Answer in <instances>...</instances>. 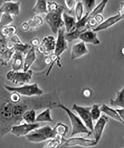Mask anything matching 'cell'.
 <instances>
[{"mask_svg":"<svg viewBox=\"0 0 124 148\" xmlns=\"http://www.w3.org/2000/svg\"><path fill=\"white\" fill-rule=\"evenodd\" d=\"M57 136L54 129L48 125L34 130L26 136V138L29 142L36 143L55 138Z\"/></svg>","mask_w":124,"mask_h":148,"instance_id":"6da1fadb","label":"cell"},{"mask_svg":"<svg viewBox=\"0 0 124 148\" xmlns=\"http://www.w3.org/2000/svg\"><path fill=\"white\" fill-rule=\"evenodd\" d=\"M55 108H60L63 110L68 115L70 120L72 126V132L71 134L72 136L75 135L82 133L86 134L88 136H89L92 134V132L88 130V129L84 125L81 119L66 107L65 106L60 103H59Z\"/></svg>","mask_w":124,"mask_h":148,"instance_id":"7a4b0ae2","label":"cell"},{"mask_svg":"<svg viewBox=\"0 0 124 148\" xmlns=\"http://www.w3.org/2000/svg\"><path fill=\"white\" fill-rule=\"evenodd\" d=\"M64 10V7L60 5L57 9L49 11L46 14L45 20L54 34H57L59 30L64 26L63 18Z\"/></svg>","mask_w":124,"mask_h":148,"instance_id":"3957f363","label":"cell"},{"mask_svg":"<svg viewBox=\"0 0 124 148\" xmlns=\"http://www.w3.org/2000/svg\"><path fill=\"white\" fill-rule=\"evenodd\" d=\"M4 88L9 92H17L21 95L28 97L35 96H41L43 93V90L39 88L37 83L31 84H25L18 87L5 85Z\"/></svg>","mask_w":124,"mask_h":148,"instance_id":"277c9868","label":"cell"},{"mask_svg":"<svg viewBox=\"0 0 124 148\" xmlns=\"http://www.w3.org/2000/svg\"><path fill=\"white\" fill-rule=\"evenodd\" d=\"M32 71L29 70L27 72L11 71L8 72L6 77L8 80L16 84L23 86L28 84L32 79Z\"/></svg>","mask_w":124,"mask_h":148,"instance_id":"5b68a950","label":"cell"},{"mask_svg":"<svg viewBox=\"0 0 124 148\" xmlns=\"http://www.w3.org/2000/svg\"><path fill=\"white\" fill-rule=\"evenodd\" d=\"M91 108L92 106L83 107L76 104H74L72 107V109L78 114L84 125L93 133L94 125L91 114Z\"/></svg>","mask_w":124,"mask_h":148,"instance_id":"8992f818","label":"cell"},{"mask_svg":"<svg viewBox=\"0 0 124 148\" xmlns=\"http://www.w3.org/2000/svg\"><path fill=\"white\" fill-rule=\"evenodd\" d=\"M56 40L52 35L45 37L41 43L37 48L40 54L48 56L54 54L55 48Z\"/></svg>","mask_w":124,"mask_h":148,"instance_id":"52a82bcc","label":"cell"},{"mask_svg":"<svg viewBox=\"0 0 124 148\" xmlns=\"http://www.w3.org/2000/svg\"><path fill=\"white\" fill-rule=\"evenodd\" d=\"M65 33L64 26L60 29L57 33V39L54 55L59 59L61 55L68 48L67 42L66 40L65 34Z\"/></svg>","mask_w":124,"mask_h":148,"instance_id":"ba28073f","label":"cell"},{"mask_svg":"<svg viewBox=\"0 0 124 148\" xmlns=\"http://www.w3.org/2000/svg\"><path fill=\"white\" fill-rule=\"evenodd\" d=\"M39 126V124L38 123L33 124L24 123L22 125H14L12 127L10 130V132L16 136L21 137L27 135L33 130L38 129Z\"/></svg>","mask_w":124,"mask_h":148,"instance_id":"9c48e42d","label":"cell"},{"mask_svg":"<svg viewBox=\"0 0 124 148\" xmlns=\"http://www.w3.org/2000/svg\"><path fill=\"white\" fill-rule=\"evenodd\" d=\"M20 12V2L12 1H3L0 7V15L7 14L10 15L18 16Z\"/></svg>","mask_w":124,"mask_h":148,"instance_id":"30bf717a","label":"cell"},{"mask_svg":"<svg viewBox=\"0 0 124 148\" xmlns=\"http://www.w3.org/2000/svg\"><path fill=\"white\" fill-rule=\"evenodd\" d=\"M64 144L67 147L79 146L85 147H91L97 145L94 139H88L83 137H72L66 139Z\"/></svg>","mask_w":124,"mask_h":148,"instance_id":"8fae6325","label":"cell"},{"mask_svg":"<svg viewBox=\"0 0 124 148\" xmlns=\"http://www.w3.org/2000/svg\"><path fill=\"white\" fill-rule=\"evenodd\" d=\"M109 119L105 115L101 116L94 126L93 133L94 136V140L97 145L102 136L104 129Z\"/></svg>","mask_w":124,"mask_h":148,"instance_id":"7c38bea8","label":"cell"},{"mask_svg":"<svg viewBox=\"0 0 124 148\" xmlns=\"http://www.w3.org/2000/svg\"><path fill=\"white\" fill-rule=\"evenodd\" d=\"M89 52L85 43L81 41L74 44L71 49L70 59L75 60L87 55Z\"/></svg>","mask_w":124,"mask_h":148,"instance_id":"4fadbf2b","label":"cell"},{"mask_svg":"<svg viewBox=\"0 0 124 148\" xmlns=\"http://www.w3.org/2000/svg\"><path fill=\"white\" fill-rule=\"evenodd\" d=\"M122 19L123 18L118 14L117 15L111 16L99 25L97 27L94 29L93 30L94 32H96L106 29Z\"/></svg>","mask_w":124,"mask_h":148,"instance_id":"5bb4252c","label":"cell"},{"mask_svg":"<svg viewBox=\"0 0 124 148\" xmlns=\"http://www.w3.org/2000/svg\"><path fill=\"white\" fill-rule=\"evenodd\" d=\"M79 39L84 43H92L94 45L100 44V41L97 36L96 33L93 30L88 29L82 33Z\"/></svg>","mask_w":124,"mask_h":148,"instance_id":"9a60e30c","label":"cell"},{"mask_svg":"<svg viewBox=\"0 0 124 148\" xmlns=\"http://www.w3.org/2000/svg\"><path fill=\"white\" fill-rule=\"evenodd\" d=\"M63 18L66 33L72 32L76 29V17L68 15L66 13L64 12Z\"/></svg>","mask_w":124,"mask_h":148,"instance_id":"2e32d148","label":"cell"},{"mask_svg":"<svg viewBox=\"0 0 124 148\" xmlns=\"http://www.w3.org/2000/svg\"><path fill=\"white\" fill-rule=\"evenodd\" d=\"M24 56L23 54L19 51H15L13 56V62L12 65V71H20L21 70H23Z\"/></svg>","mask_w":124,"mask_h":148,"instance_id":"e0dca14e","label":"cell"},{"mask_svg":"<svg viewBox=\"0 0 124 148\" xmlns=\"http://www.w3.org/2000/svg\"><path fill=\"white\" fill-rule=\"evenodd\" d=\"M15 51L13 49L2 48L0 51V63L2 66H6L8 63L13 58Z\"/></svg>","mask_w":124,"mask_h":148,"instance_id":"ac0fdd59","label":"cell"},{"mask_svg":"<svg viewBox=\"0 0 124 148\" xmlns=\"http://www.w3.org/2000/svg\"><path fill=\"white\" fill-rule=\"evenodd\" d=\"M37 56L35 49L34 47H31V49L26 54L24 60L23 64V72H27L33 64L34 62L36 60Z\"/></svg>","mask_w":124,"mask_h":148,"instance_id":"d6986e66","label":"cell"},{"mask_svg":"<svg viewBox=\"0 0 124 148\" xmlns=\"http://www.w3.org/2000/svg\"><path fill=\"white\" fill-rule=\"evenodd\" d=\"M100 109L101 112L105 114L113 119L124 125L123 121L120 118L116 109H113L105 104H103L100 107Z\"/></svg>","mask_w":124,"mask_h":148,"instance_id":"ffe728a7","label":"cell"},{"mask_svg":"<svg viewBox=\"0 0 124 148\" xmlns=\"http://www.w3.org/2000/svg\"><path fill=\"white\" fill-rule=\"evenodd\" d=\"M90 26L87 24L85 27L83 28L76 29L72 32L65 33V37L67 43H70L73 41L79 39V37L82 33L86 30L89 29Z\"/></svg>","mask_w":124,"mask_h":148,"instance_id":"44dd1931","label":"cell"},{"mask_svg":"<svg viewBox=\"0 0 124 148\" xmlns=\"http://www.w3.org/2000/svg\"><path fill=\"white\" fill-rule=\"evenodd\" d=\"M110 103L112 106L124 109V86L122 89L116 92L115 98L111 99Z\"/></svg>","mask_w":124,"mask_h":148,"instance_id":"7402d4cb","label":"cell"},{"mask_svg":"<svg viewBox=\"0 0 124 148\" xmlns=\"http://www.w3.org/2000/svg\"><path fill=\"white\" fill-rule=\"evenodd\" d=\"M47 1H37L32 8V11L37 14H47L48 13Z\"/></svg>","mask_w":124,"mask_h":148,"instance_id":"603a6c76","label":"cell"},{"mask_svg":"<svg viewBox=\"0 0 124 148\" xmlns=\"http://www.w3.org/2000/svg\"><path fill=\"white\" fill-rule=\"evenodd\" d=\"M108 2V1H103L97 6H96L90 14H88V21L90 19L94 18L98 14H101L103 11Z\"/></svg>","mask_w":124,"mask_h":148,"instance_id":"cb8c5ba5","label":"cell"},{"mask_svg":"<svg viewBox=\"0 0 124 148\" xmlns=\"http://www.w3.org/2000/svg\"><path fill=\"white\" fill-rule=\"evenodd\" d=\"M64 137L57 136L56 138L49 141L43 148H60L61 146L65 141Z\"/></svg>","mask_w":124,"mask_h":148,"instance_id":"d4e9b609","label":"cell"},{"mask_svg":"<svg viewBox=\"0 0 124 148\" xmlns=\"http://www.w3.org/2000/svg\"><path fill=\"white\" fill-rule=\"evenodd\" d=\"M53 121V120L51 117V111L50 108H47L36 117V122H52Z\"/></svg>","mask_w":124,"mask_h":148,"instance_id":"484cf974","label":"cell"},{"mask_svg":"<svg viewBox=\"0 0 124 148\" xmlns=\"http://www.w3.org/2000/svg\"><path fill=\"white\" fill-rule=\"evenodd\" d=\"M17 29L15 26L13 25L5 26L0 29V36L1 38H10L15 35Z\"/></svg>","mask_w":124,"mask_h":148,"instance_id":"4316f807","label":"cell"},{"mask_svg":"<svg viewBox=\"0 0 124 148\" xmlns=\"http://www.w3.org/2000/svg\"><path fill=\"white\" fill-rule=\"evenodd\" d=\"M22 118L27 123H34L36 122V112L33 109L27 110L23 113Z\"/></svg>","mask_w":124,"mask_h":148,"instance_id":"83f0119b","label":"cell"},{"mask_svg":"<svg viewBox=\"0 0 124 148\" xmlns=\"http://www.w3.org/2000/svg\"><path fill=\"white\" fill-rule=\"evenodd\" d=\"M32 47V46L30 45L22 42L21 43H14L13 49L15 51H19L25 56L30 51Z\"/></svg>","mask_w":124,"mask_h":148,"instance_id":"f1b7e54d","label":"cell"},{"mask_svg":"<svg viewBox=\"0 0 124 148\" xmlns=\"http://www.w3.org/2000/svg\"><path fill=\"white\" fill-rule=\"evenodd\" d=\"M68 128L67 125L60 122L58 123L54 129L57 136L64 137L68 132Z\"/></svg>","mask_w":124,"mask_h":148,"instance_id":"f546056e","label":"cell"},{"mask_svg":"<svg viewBox=\"0 0 124 148\" xmlns=\"http://www.w3.org/2000/svg\"><path fill=\"white\" fill-rule=\"evenodd\" d=\"M84 7L81 1H79L76 3L75 8V15L76 21L80 20L83 16Z\"/></svg>","mask_w":124,"mask_h":148,"instance_id":"4dcf8cb0","label":"cell"},{"mask_svg":"<svg viewBox=\"0 0 124 148\" xmlns=\"http://www.w3.org/2000/svg\"><path fill=\"white\" fill-rule=\"evenodd\" d=\"M0 18V29L7 26H9L10 23L13 21V18L12 16L7 14H1Z\"/></svg>","mask_w":124,"mask_h":148,"instance_id":"1f68e13d","label":"cell"},{"mask_svg":"<svg viewBox=\"0 0 124 148\" xmlns=\"http://www.w3.org/2000/svg\"><path fill=\"white\" fill-rule=\"evenodd\" d=\"M90 112L93 121L98 120L101 116V112L98 104H93L92 106Z\"/></svg>","mask_w":124,"mask_h":148,"instance_id":"d6a6232c","label":"cell"},{"mask_svg":"<svg viewBox=\"0 0 124 148\" xmlns=\"http://www.w3.org/2000/svg\"><path fill=\"white\" fill-rule=\"evenodd\" d=\"M2 114L5 118H9L13 115V108L12 105L10 103L5 104L3 107Z\"/></svg>","mask_w":124,"mask_h":148,"instance_id":"836d02e7","label":"cell"},{"mask_svg":"<svg viewBox=\"0 0 124 148\" xmlns=\"http://www.w3.org/2000/svg\"><path fill=\"white\" fill-rule=\"evenodd\" d=\"M27 106L18 105L13 107V115L16 116H21L22 117L23 113L27 110Z\"/></svg>","mask_w":124,"mask_h":148,"instance_id":"e575fe53","label":"cell"},{"mask_svg":"<svg viewBox=\"0 0 124 148\" xmlns=\"http://www.w3.org/2000/svg\"><path fill=\"white\" fill-rule=\"evenodd\" d=\"M84 7L86 9V12L90 14L95 7L96 1H81Z\"/></svg>","mask_w":124,"mask_h":148,"instance_id":"d590c367","label":"cell"},{"mask_svg":"<svg viewBox=\"0 0 124 148\" xmlns=\"http://www.w3.org/2000/svg\"><path fill=\"white\" fill-rule=\"evenodd\" d=\"M89 14L85 13V15L80 20L76 21V29L83 28L85 27L87 25L88 21V16Z\"/></svg>","mask_w":124,"mask_h":148,"instance_id":"8d00e7d4","label":"cell"},{"mask_svg":"<svg viewBox=\"0 0 124 148\" xmlns=\"http://www.w3.org/2000/svg\"><path fill=\"white\" fill-rule=\"evenodd\" d=\"M21 99V95L18 92H13L10 95V100L12 102L16 104L19 103Z\"/></svg>","mask_w":124,"mask_h":148,"instance_id":"74e56055","label":"cell"},{"mask_svg":"<svg viewBox=\"0 0 124 148\" xmlns=\"http://www.w3.org/2000/svg\"><path fill=\"white\" fill-rule=\"evenodd\" d=\"M65 4L69 11L72 12L75 8L76 5V1H65Z\"/></svg>","mask_w":124,"mask_h":148,"instance_id":"f35d334b","label":"cell"},{"mask_svg":"<svg viewBox=\"0 0 124 148\" xmlns=\"http://www.w3.org/2000/svg\"><path fill=\"white\" fill-rule=\"evenodd\" d=\"M123 19L124 18V1L121 3L118 14Z\"/></svg>","mask_w":124,"mask_h":148,"instance_id":"ab89813d","label":"cell"},{"mask_svg":"<svg viewBox=\"0 0 124 148\" xmlns=\"http://www.w3.org/2000/svg\"><path fill=\"white\" fill-rule=\"evenodd\" d=\"M94 19L97 23L99 24V25L102 23L104 21V17L101 14H98V15L96 16L95 17Z\"/></svg>","mask_w":124,"mask_h":148,"instance_id":"60d3db41","label":"cell"},{"mask_svg":"<svg viewBox=\"0 0 124 148\" xmlns=\"http://www.w3.org/2000/svg\"><path fill=\"white\" fill-rule=\"evenodd\" d=\"M31 43L32 47L34 48L35 47H37L40 44V40L38 38H34L31 41Z\"/></svg>","mask_w":124,"mask_h":148,"instance_id":"b9f144b4","label":"cell"},{"mask_svg":"<svg viewBox=\"0 0 124 148\" xmlns=\"http://www.w3.org/2000/svg\"><path fill=\"white\" fill-rule=\"evenodd\" d=\"M117 113L120 116V118L122 119L124 123V109L123 108H120L116 109Z\"/></svg>","mask_w":124,"mask_h":148,"instance_id":"7bdbcfd3","label":"cell"},{"mask_svg":"<svg viewBox=\"0 0 124 148\" xmlns=\"http://www.w3.org/2000/svg\"><path fill=\"white\" fill-rule=\"evenodd\" d=\"M88 26L92 27H95L97 24V22H96L94 18L90 19L88 21Z\"/></svg>","mask_w":124,"mask_h":148,"instance_id":"ee69618b","label":"cell"},{"mask_svg":"<svg viewBox=\"0 0 124 148\" xmlns=\"http://www.w3.org/2000/svg\"><path fill=\"white\" fill-rule=\"evenodd\" d=\"M83 95L85 97H89L92 95V92L89 89H85L83 91Z\"/></svg>","mask_w":124,"mask_h":148,"instance_id":"f6af8a7d","label":"cell"},{"mask_svg":"<svg viewBox=\"0 0 124 148\" xmlns=\"http://www.w3.org/2000/svg\"><path fill=\"white\" fill-rule=\"evenodd\" d=\"M29 26L27 23H24L21 26V28L23 30H27L28 29Z\"/></svg>","mask_w":124,"mask_h":148,"instance_id":"bcb514c9","label":"cell"},{"mask_svg":"<svg viewBox=\"0 0 124 148\" xmlns=\"http://www.w3.org/2000/svg\"><path fill=\"white\" fill-rule=\"evenodd\" d=\"M121 53L122 54V55L124 57V46L123 47H122V49H121Z\"/></svg>","mask_w":124,"mask_h":148,"instance_id":"7dc6e473","label":"cell"},{"mask_svg":"<svg viewBox=\"0 0 124 148\" xmlns=\"http://www.w3.org/2000/svg\"><path fill=\"white\" fill-rule=\"evenodd\" d=\"M124 148V147H123V148Z\"/></svg>","mask_w":124,"mask_h":148,"instance_id":"c3c4849f","label":"cell"},{"mask_svg":"<svg viewBox=\"0 0 124 148\" xmlns=\"http://www.w3.org/2000/svg\"></svg>","mask_w":124,"mask_h":148,"instance_id":"681fc988","label":"cell"}]
</instances>
